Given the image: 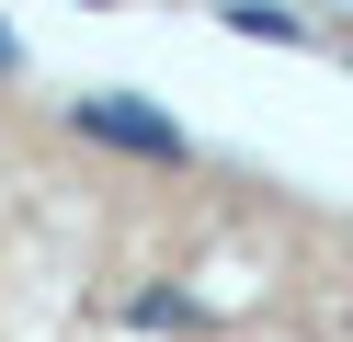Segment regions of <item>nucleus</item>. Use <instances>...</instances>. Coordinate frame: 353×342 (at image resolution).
Here are the masks:
<instances>
[{"label":"nucleus","mask_w":353,"mask_h":342,"mask_svg":"<svg viewBox=\"0 0 353 342\" xmlns=\"http://www.w3.org/2000/svg\"><path fill=\"white\" fill-rule=\"evenodd\" d=\"M114 12H171V23H216V35L353 68V0H114Z\"/></svg>","instance_id":"obj_1"}]
</instances>
